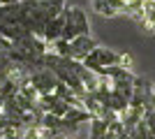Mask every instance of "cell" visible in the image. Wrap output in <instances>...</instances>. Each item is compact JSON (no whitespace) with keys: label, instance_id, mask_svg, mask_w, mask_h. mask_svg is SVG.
Masks as SVG:
<instances>
[{"label":"cell","instance_id":"9c48e42d","mask_svg":"<svg viewBox=\"0 0 155 139\" xmlns=\"http://www.w3.org/2000/svg\"><path fill=\"white\" fill-rule=\"evenodd\" d=\"M12 2H19V0H0V7H5V5H12Z\"/></svg>","mask_w":155,"mask_h":139},{"label":"cell","instance_id":"3957f363","mask_svg":"<svg viewBox=\"0 0 155 139\" xmlns=\"http://www.w3.org/2000/svg\"><path fill=\"white\" fill-rule=\"evenodd\" d=\"M28 81H30V86L39 93V95H49V93L56 91L60 81L56 79V74L49 70V67H37V70H32L28 72Z\"/></svg>","mask_w":155,"mask_h":139},{"label":"cell","instance_id":"ba28073f","mask_svg":"<svg viewBox=\"0 0 155 139\" xmlns=\"http://www.w3.org/2000/svg\"><path fill=\"white\" fill-rule=\"evenodd\" d=\"M21 139H42V132H39V127H26L21 132Z\"/></svg>","mask_w":155,"mask_h":139},{"label":"cell","instance_id":"6da1fadb","mask_svg":"<svg viewBox=\"0 0 155 139\" xmlns=\"http://www.w3.org/2000/svg\"><path fill=\"white\" fill-rule=\"evenodd\" d=\"M63 16H65V23H63V37L60 40L72 42L79 35H91V23H88V16H86V12L81 7L65 5Z\"/></svg>","mask_w":155,"mask_h":139},{"label":"cell","instance_id":"7a4b0ae2","mask_svg":"<svg viewBox=\"0 0 155 139\" xmlns=\"http://www.w3.org/2000/svg\"><path fill=\"white\" fill-rule=\"evenodd\" d=\"M120 58H123V53H120V51H114V49H109V46H100V44H97L95 49L88 53V58L84 60V65L88 67V70H93V72L100 77L107 67L120 65Z\"/></svg>","mask_w":155,"mask_h":139},{"label":"cell","instance_id":"277c9868","mask_svg":"<svg viewBox=\"0 0 155 139\" xmlns=\"http://www.w3.org/2000/svg\"><path fill=\"white\" fill-rule=\"evenodd\" d=\"M37 107L42 109L44 114H51V116H58V118H63L65 114L72 109V104H67L60 95H56V93H49V95H39L37 100Z\"/></svg>","mask_w":155,"mask_h":139},{"label":"cell","instance_id":"52a82bcc","mask_svg":"<svg viewBox=\"0 0 155 139\" xmlns=\"http://www.w3.org/2000/svg\"><path fill=\"white\" fill-rule=\"evenodd\" d=\"M139 23H141L146 30H155V0H143Z\"/></svg>","mask_w":155,"mask_h":139},{"label":"cell","instance_id":"30bf717a","mask_svg":"<svg viewBox=\"0 0 155 139\" xmlns=\"http://www.w3.org/2000/svg\"><path fill=\"white\" fill-rule=\"evenodd\" d=\"M5 100H7L5 95H0V111H2V107H5Z\"/></svg>","mask_w":155,"mask_h":139},{"label":"cell","instance_id":"5b68a950","mask_svg":"<svg viewBox=\"0 0 155 139\" xmlns=\"http://www.w3.org/2000/svg\"><path fill=\"white\" fill-rule=\"evenodd\" d=\"M93 2V12L100 16H116V14L125 12V0H91Z\"/></svg>","mask_w":155,"mask_h":139},{"label":"cell","instance_id":"8992f818","mask_svg":"<svg viewBox=\"0 0 155 139\" xmlns=\"http://www.w3.org/2000/svg\"><path fill=\"white\" fill-rule=\"evenodd\" d=\"M63 23H65V16H63V12H60L58 16H56V19H51L49 23H46L44 33H42V40H44L49 46H51L56 40H60V37H63Z\"/></svg>","mask_w":155,"mask_h":139}]
</instances>
